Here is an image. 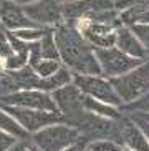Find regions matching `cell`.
<instances>
[{
	"mask_svg": "<svg viewBox=\"0 0 149 151\" xmlns=\"http://www.w3.org/2000/svg\"><path fill=\"white\" fill-rule=\"evenodd\" d=\"M55 40L60 52V60L73 73L98 75L101 73L95 47L83 37L71 22H63L55 27Z\"/></svg>",
	"mask_w": 149,
	"mask_h": 151,
	"instance_id": "6da1fadb",
	"label": "cell"
},
{
	"mask_svg": "<svg viewBox=\"0 0 149 151\" xmlns=\"http://www.w3.org/2000/svg\"><path fill=\"white\" fill-rule=\"evenodd\" d=\"M30 138L33 145L37 146V150L62 151V150H71V146L81 138V133L73 124L66 123L63 120L38 129Z\"/></svg>",
	"mask_w": 149,
	"mask_h": 151,
	"instance_id": "7a4b0ae2",
	"label": "cell"
},
{
	"mask_svg": "<svg viewBox=\"0 0 149 151\" xmlns=\"http://www.w3.org/2000/svg\"><path fill=\"white\" fill-rule=\"evenodd\" d=\"M118 120L106 118V116L96 115V113L88 111V110H81L78 115L71 116V118H68V120H65V121L73 124L85 138H88V141L96 139V138H111V139L119 141Z\"/></svg>",
	"mask_w": 149,
	"mask_h": 151,
	"instance_id": "3957f363",
	"label": "cell"
},
{
	"mask_svg": "<svg viewBox=\"0 0 149 151\" xmlns=\"http://www.w3.org/2000/svg\"><path fill=\"white\" fill-rule=\"evenodd\" d=\"M123 105L138 100L149 90V60L139 63L123 75L110 78Z\"/></svg>",
	"mask_w": 149,
	"mask_h": 151,
	"instance_id": "277c9868",
	"label": "cell"
},
{
	"mask_svg": "<svg viewBox=\"0 0 149 151\" xmlns=\"http://www.w3.org/2000/svg\"><path fill=\"white\" fill-rule=\"evenodd\" d=\"M98 63L101 68V75H105L106 78H114L126 73V71L133 70L138 67L139 63L146 62L141 58H134L131 55L124 53L123 50H119L116 45L108 47V48H95Z\"/></svg>",
	"mask_w": 149,
	"mask_h": 151,
	"instance_id": "5b68a950",
	"label": "cell"
},
{
	"mask_svg": "<svg viewBox=\"0 0 149 151\" xmlns=\"http://www.w3.org/2000/svg\"><path fill=\"white\" fill-rule=\"evenodd\" d=\"M73 83L81 90L83 95L93 96V98H96V100L106 101V103H110V105H114V106H119V108L123 105V101L118 96L111 80L106 78L105 75H101V73H98V75L73 73Z\"/></svg>",
	"mask_w": 149,
	"mask_h": 151,
	"instance_id": "8992f818",
	"label": "cell"
},
{
	"mask_svg": "<svg viewBox=\"0 0 149 151\" xmlns=\"http://www.w3.org/2000/svg\"><path fill=\"white\" fill-rule=\"evenodd\" d=\"M0 105H15V106L33 108V110L50 111V113H60L55 100L52 98V93L38 88L17 90V91L7 95V96L0 98Z\"/></svg>",
	"mask_w": 149,
	"mask_h": 151,
	"instance_id": "52a82bcc",
	"label": "cell"
},
{
	"mask_svg": "<svg viewBox=\"0 0 149 151\" xmlns=\"http://www.w3.org/2000/svg\"><path fill=\"white\" fill-rule=\"evenodd\" d=\"M10 115L15 116V120L22 124L23 128L30 134L37 133L38 129L45 128L52 123L63 121V116L60 113H50V111H42V110H33V108H25V106H15V105H2Z\"/></svg>",
	"mask_w": 149,
	"mask_h": 151,
	"instance_id": "ba28073f",
	"label": "cell"
},
{
	"mask_svg": "<svg viewBox=\"0 0 149 151\" xmlns=\"http://www.w3.org/2000/svg\"><path fill=\"white\" fill-rule=\"evenodd\" d=\"M23 10L40 27L55 28L65 22L62 0H35L28 5H23Z\"/></svg>",
	"mask_w": 149,
	"mask_h": 151,
	"instance_id": "9c48e42d",
	"label": "cell"
},
{
	"mask_svg": "<svg viewBox=\"0 0 149 151\" xmlns=\"http://www.w3.org/2000/svg\"><path fill=\"white\" fill-rule=\"evenodd\" d=\"M71 23L78 27V30L95 48H108V47L116 45V27H113V25L91 22L86 18H80Z\"/></svg>",
	"mask_w": 149,
	"mask_h": 151,
	"instance_id": "30bf717a",
	"label": "cell"
},
{
	"mask_svg": "<svg viewBox=\"0 0 149 151\" xmlns=\"http://www.w3.org/2000/svg\"><path fill=\"white\" fill-rule=\"evenodd\" d=\"M52 98L57 103L58 111L62 113L63 120H68L71 116L78 115L81 110H85L83 93L73 81L62 86V88L55 90V91H52Z\"/></svg>",
	"mask_w": 149,
	"mask_h": 151,
	"instance_id": "8fae6325",
	"label": "cell"
},
{
	"mask_svg": "<svg viewBox=\"0 0 149 151\" xmlns=\"http://www.w3.org/2000/svg\"><path fill=\"white\" fill-rule=\"evenodd\" d=\"M119 124V143L126 150H149V141L141 126L133 120L131 116L123 111V116L118 120Z\"/></svg>",
	"mask_w": 149,
	"mask_h": 151,
	"instance_id": "7c38bea8",
	"label": "cell"
},
{
	"mask_svg": "<svg viewBox=\"0 0 149 151\" xmlns=\"http://www.w3.org/2000/svg\"><path fill=\"white\" fill-rule=\"evenodd\" d=\"M0 23L9 32L30 28V27H40L25 14L22 5L13 4L10 0H0Z\"/></svg>",
	"mask_w": 149,
	"mask_h": 151,
	"instance_id": "4fadbf2b",
	"label": "cell"
},
{
	"mask_svg": "<svg viewBox=\"0 0 149 151\" xmlns=\"http://www.w3.org/2000/svg\"><path fill=\"white\" fill-rule=\"evenodd\" d=\"M116 47L134 58L149 60V53L146 50L144 43L141 42V38L134 33V30L131 27L121 25V27L116 28Z\"/></svg>",
	"mask_w": 149,
	"mask_h": 151,
	"instance_id": "5bb4252c",
	"label": "cell"
},
{
	"mask_svg": "<svg viewBox=\"0 0 149 151\" xmlns=\"http://www.w3.org/2000/svg\"><path fill=\"white\" fill-rule=\"evenodd\" d=\"M71 81H73V71H71L68 67L62 65V67L58 68L55 73H52L50 76H45V78L40 76L38 81H37V85H35V88L52 93V91L62 88V86L71 83Z\"/></svg>",
	"mask_w": 149,
	"mask_h": 151,
	"instance_id": "9a60e30c",
	"label": "cell"
},
{
	"mask_svg": "<svg viewBox=\"0 0 149 151\" xmlns=\"http://www.w3.org/2000/svg\"><path fill=\"white\" fill-rule=\"evenodd\" d=\"M83 106L88 111H93V113L106 116V118H113V120H118L123 115V111H121L119 106H114V105H110V103H106V101H101V100H96V98H93V96H88V95H83Z\"/></svg>",
	"mask_w": 149,
	"mask_h": 151,
	"instance_id": "2e32d148",
	"label": "cell"
},
{
	"mask_svg": "<svg viewBox=\"0 0 149 151\" xmlns=\"http://www.w3.org/2000/svg\"><path fill=\"white\" fill-rule=\"evenodd\" d=\"M119 20L126 27L133 25H148L149 23V5H133L119 12Z\"/></svg>",
	"mask_w": 149,
	"mask_h": 151,
	"instance_id": "e0dca14e",
	"label": "cell"
},
{
	"mask_svg": "<svg viewBox=\"0 0 149 151\" xmlns=\"http://www.w3.org/2000/svg\"><path fill=\"white\" fill-rule=\"evenodd\" d=\"M0 129H4L5 133L12 134V136L18 138V139H23V138H30L32 136L22 124L15 120V116L10 115L2 105H0Z\"/></svg>",
	"mask_w": 149,
	"mask_h": 151,
	"instance_id": "ac0fdd59",
	"label": "cell"
},
{
	"mask_svg": "<svg viewBox=\"0 0 149 151\" xmlns=\"http://www.w3.org/2000/svg\"><path fill=\"white\" fill-rule=\"evenodd\" d=\"M38 43H40V53L43 58L60 60V52H58V45L57 40H55V28H47V32L42 35Z\"/></svg>",
	"mask_w": 149,
	"mask_h": 151,
	"instance_id": "d6986e66",
	"label": "cell"
},
{
	"mask_svg": "<svg viewBox=\"0 0 149 151\" xmlns=\"http://www.w3.org/2000/svg\"><path fill=\"white\" fill-rule=\"evenodd\" d=\"M28 53L30 50H13L7 58H4L5 70H20L28 65Z\"/></svg>",
	"mask_w": 149,
	"mask_h": 151,
	"instance_id": "ffe728a7",
	"label": "cell"
},
{
	"mask_svg": "<svg viewBox=\"0 0 149 151\" xmlns=\"http://www.w3.org/2000/svg\"><path fill=\"white\" fill-rule=\"evenodd\" d=\"M62 65H63L62 60H55V58H43V57H42L35 65H32V68L35 70V73L38 76L45 78V76H50L52 73H55L58 68L62 67Z\"/></svg>",
	"mask_w": 149,
	"mask_h": 151,
	"instance_id": "44dd1931",
	"label": "cell"
},
{
	"mask_svg": "<svg viewBox=\"0 0 149 151\" xmlns=\"http://www.w3.org/2000/svg\"><path fill=\"white\" fill-rule=\"evenodd\" d=\"M86 150H93V151H119V150H126V148H124L119 141L111 139V138H96V139L88 141Z\"/></svg>",
	"mask_w": 149,
	"mask_h": 151,
	"instance_id": "7402d4cb",
	"label": "cell"
},
{
	"mask_svg": "<svg viewBox=\"0 0 149 151\" xmlns=\"http://www.w3.org/2000/svg\"><path fill=\"white\" fill-rule=\"evenodd\" d=\"M18 90V85L9 70H0V98Z\"/></svg>",
	"mask_w": 149,
	"mask_h": 151,
	"instance_id": "603a6c76",
	"label": "cell"
},
{
	"mask_svg": "<svg viewBox=\"0 0 149 151\" xmlns=\"http://www.w3.org/2000/svg\"><path fill=\"white\" fill-rule=\"evenodd\" d=\"M47 28H52V27H30V28H22V30H15L12 32L13 35H17L18 38H22L25 42H37L42 38Z\"/></svg>",
	"mask_w": 149,
	"mask_h": 151,
	"instance_id": "cb8c5ba5",
	"label": "cell"
},
{
	"mask_svg": "<svg viewBox=\"0 0 149 151\" xmlns=\"http://www.w3.org/2000/svg\"><path fill=\"white\" fill-rule=\"evenodd\" d=\"M121 111H141V113H149V90L146 91L143 96H139L138 100L131 103H126V105H121Z\"/></svg>",
	"mask_w": 149,
	"mask_h": 151,
	"instance_id": "d4e9b609",
	"label": "cell"
},
{
	"mask_svg": "<svg viewBox=\"0 0 149 151\" xmlns=\"http://www.w3.org/2000/svg\"><path fill=\"white\" fill-rule=\"evenodd\" d=\"M12 52H13V48H12L9 32L2 27L0 28V58H7Z\"/></svg>",
	"mask_w": 149,
	"mask_h": 151,
	"instance_id": "484cf974",
	"label": "cell"
},
{
	"mask_svg": "<svg viewBox=\"0 0 149 151\" xmlns=\"http://www.w3.org/2000/svg\"><path fill=\"white\" fill-rule=\"evenodd\" d=\"M131 28L134 30V33L141 38V42L144 43L146 50H148V53H149V23L148 25H133Z\"/></svg>",
	"mask_w": 149,
	"mask_h": 151,
	"instance_id": "4316f807",
	"label": "cell"
},
{
	"mask_svg": "<svg viewBox=\"0 0 149 151\" xmlns=\"http://www.w3.org/2000/svg\"><path fill=\"white\" fill-rule=\"evenodd\" d=\"M133 5H149V0H114V9L121 12Z\"/></svg>",
	"mask_w": 149,
	"mask_h": 151,
	"instance_id": "83f0119b",
	"label": "cell"
},
{
	"mask_svg": "<svg viewBox=\"0 0 149 151\" xmlns=\"http://www.w3.org/2000/svg\"><path fill=\"white\" fill-rule=\"evenodd\" d=\"M18 141V138L5 133L4 129H0V150H12L13 145Z\"/></svg>",
	"mask_w": 149,
	"mask_h": 151,
	"instance_id": "f1b7e54d",
	"label": "cell"
},
{
	"mask_svg": "<svg viewBox=\"0 0 149 151\" xmlns=\"http://www.w3.org/2000/svg\"><path fill=\"white\" fill-rule=\"evenodd\" d=\"M124 113H126V111H124ZM128 115L131 116L133 120H134V121H136V123H138V124H139V126H141V129L144 131L146 138H148V141H149V123H148V121L144 120V118H141V116L138 115V113H134V111H131V113H128Z\"/></svg>",
	"mask_w": 149,
	"mask_h": 151,
	"instance_id": "f546056e",
	"label": "cell"
},
{
	"mask_svg": "<svg viewBox=\"0 0 149 151\" xmlns=\"http://www.w3.org/2000/svg\"><path fill=\"white\" fill-rule=\"evenodd\" d=\"M10 2H13V4H17V5H28V4H32V2H35V0H10Z\"/></svg>",
	"mask_w": 149,
	"mask_h": 151,
	"instance_id": "4dcf8cb0",
	"label": "cell"
},
{
	"mask_svg": "<svg viewBox=\"0 0 149 151\" xmlns=\"http://www.w3.org/2000/svg\"><path fill=\"white\" fill-rule=\"evenodd\" d=\"M129 113H131V111H129ZM134 113H138V115H139L141 118H144V120L149 123V113H141V111H134Z\"/></svg>",
	"mask_w": 149,
	"mask_h": 151,
	"instance_id": "1f68e13d",
	"label": "cell"
},
{
	"mask_svg": "<svg viewBox=\"0 0 149 151\" xmlns=\"http://www.w3.org/2000/svg\"><path fill=\"white\" fill-rule=\"evenodd\" d=\"M0 70H5L4 68V58H0Z\"/></svg>",
	"mask_w": 149,
	"mask_h": 151,
	"instance_id": "d6a6232c",
	"label": "cell"
},
{
	"mask_svg": "<svg viewBox=\"0 0 149 151\" xmlns=\"http://www.w3.org/2000/svg\"><path fill=\"white\" fill-rule=\"evenodd\" d=\"M62 2H63V4H65V2H73V0H62Z\"/></svg>",
	"mask_w": 149,
	"mask_h": 151,
	"instance_id": "836d02e7",
	"label": "cell"
},
{
	"mask_svg": "<svg viewBox=\"0 0 149 151\" xmlns=\"http://www.w3.org/2000/svg\"><path fill=\"white\" fill-rule=\"evenodd\" d=\"M113 2H114V0H113Z\"/></svg>",
	"mask_w": 149,
	"mask_h": 151,
	"instance_id": "e575fe53",
	"label": "cell"
}]
</instances>
